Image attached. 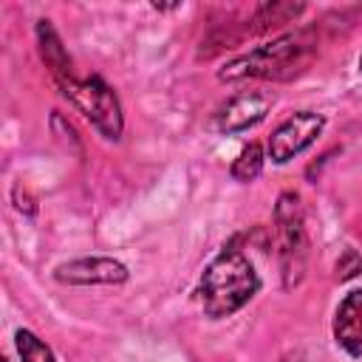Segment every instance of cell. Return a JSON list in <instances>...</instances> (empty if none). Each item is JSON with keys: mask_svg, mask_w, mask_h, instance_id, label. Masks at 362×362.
<instances>
[{"mask_svg": "<svg viewBox=\"0 0 362 362\" xmlns=\"http://www.w3.org/2000/svg\"><path fill=\"white\" fill-rule=\"evenodd\" d=\"M257 288H260V277L255 266L235 243H229L204 269L198 294H201L204 314L212 320H223L240 311L257 294Z\"/></svg>", "mask_w": 362, "mask_h": 362, "instance_id": "obj_1", "label": "cell"}, {"mask_svg": "<svg viewBox=\"0 0 362 362\" xmlns=\"http://www.w3.org/2000/svg\"><path fill=\"white\" fill-rule=\"evenodd\" d=\"M317 51V42L311 40L308 31H297V34H283L255 51H249L246 57L232 59L229 65L221 68V79L235 82V79H291L294 74H300L311 57Z\"/></svg>", "mask_w": 362, "mask_h": 362, "instance_id": "obj_2", "label": "cell"}, {"mask_svg": "<svg viewBox=\"0 0 362 362\" xmlns=\"http://www.w3.org/2000/svg\"><path fill=\"white\" fill-rule=\"evenodd\" d=\"M274 232H277L283 288H294L300 286L305 274V260H308V235H305V218H303V204L297 192H283L277 198Z\"/></svg>", "mask_w": 362, "mask_h": 362, "instance_id": "obj_3", "label": "cell"}, {"mask_svg": "<svg viewBox=\"0 0 362 362\" xmlns=\"http://www.w3.org/2000/svg\"><path fill=\"white\" fill-rule=\"evenodd\" d=\"M62 96H68L93 124L105 139H119L124 119H122V105L116 90L102 79V76H68L65 82H59Z\"/></svg>", "mask_w": 362, "mask_h": 362, "instance_id": "obj_4", "label": "cell"}, {"mask_svg": "<svg viewBox=\"0 0 362 362\" xmlns=\"http://www.w3.org/2000/svg\"><path fill=\"white\" fill-rule=\"evenodd\" d=\"M325 127V119L314 110H300L288 116L272 136H269V156L274 164H286L300 156Z\"/></svg>", "mask_w": 362, "mask_h": 362, "instance_id": "obj_5", "label": "cell"}, {"mask_svg": "<svg viewBox=\"0 0 362 362\" xmlns=\"http://www.w3.org/2000/svg\"><path fill=\"white\" fill-rule=\"evenodd\" d=\"M54 277L68 286H116L127 280V269L113 257H79L59 263L54 269Z\"/></svg>", "mask_w": 362, "mask_h": 362, "instance_id": "obj_6", "label": "cell"}, {"mask_svg": "<svg viewBox=\"0 0 362 362\" xmlns=\"http://www.w3.org/2000/svg\"><path fill=\"white\" fill-rule=\"evenodd\" d=\"M272 107V99L263 96V93H238L232 96L215 116V127L221 133H240V130H249L255 127L257 122L266 119Z\"/></svg>", "mask_w": 362, "mask_h": 362, "instance_id": "obj_7", "label": "cell"}, {"mask_svg": "<svg viewBox=\"0 0 362 362\" xmlns=\"http://www.w3.org/2000/svg\"><path fill=\"white\" fill-rule=\"evenodd\" d=\"M334 339L351 356H362V291H351L342 297L334 314Z\"/></svg>", "mask_w": 362, "mask_h": 362, "instance_id": "obj_8", "label": "cell"}, {"mask_svg": "<svg viewBox=\"0 0 362 362\" xmlns=\"http://www.w3.org/2000/svg\"><path fill=\"white\" fill-rule=\"evenodd\" d=\"M37 40H40V54H42V59H45L51 76L57 79V85L65 82L68 76H74L71 59H68V54H65V48H62V40L57 37V31H54V25H51L48 20H40V23H37Z\"/></svg>", "mask_w": 362, "mask_h": 362, "instance_id": "obj_9", "label": "cell"}, {"mask_svg": "<svg viewBox=\"0 0 362 362\" xmlns=\"http://www.w3.org/2000/svg\"><path fill=\"white\" fill-rule=\"evenodd\" d=\"M263 147L257 144V141H252L249 147H243L240 150V156L232 161V178L235 181H240V184H246V181H255L257 175H260V170H263Z\"/></svg>", "mask_w": 362, "mask_h": 362, "instance_id": "obj_10", "label": "cell"}, {"mask_svg": "<svg viewBox=\"0 0 362 362\" xmlns=\"http://www.w3.org/2000/svg\"><path fill=\"white\" fill-rule=\"evenodd\" d=\"M303 11V6L300 3H263L260 8H257V14H255V28L257 31H263V28H269V23L274 25V23H288L291 17H297Z\"/></svg>", "mask_w": 362, "mask_h": 362, "instance_id": "obj_11", "label": "cell"}, {"mask_svg": "<svg viewBox=\"0 0 362 362\" xmlns=\"http://www.w3.org/2000/svg\"><path fill=\"white\" fill-rule=\"evenodd\" d=\"M14 339H17V351H20V359L23 362H57L54 354H51V348L42 339H37L31 331L20 328L14 334Z\"/></svg>", "mask_w": 362, "mask_h": 362, "instance_id": "obj_12", "label": "cell"}, {"mask_svg": "<svg viewBox=\"0 0 362 362\" xmlns=\"http://www.w3.org/2000/svg\"><path fill=\"white\" fill-rule=\"evenodd\" d=\"M362 272V257L354 252V249H345L339 257H337V263H334V277L337 280H351V277H356Z\"/></svg>", "mask_w": 362, "mask_h": 362, "instance_id": "obj_13", "label": "cell"}, {"mask_svg": "<svg viewBox=\"0 0 362 362\" xmlns=\"http://www.w3.org/2000/svg\"><path fill=\"white\" fill-rule=\"evenodd\" d=\"M359 71H362V57H359Z\"/></svg>", "mask_w": 362, "mask_h": 362, "instance_id": "obj_14", "label": "cell"}, {"mask_svg": "<svg viewBox=\"0 0 362 362\" xmlns=\"http://www.w3.org/2000/svg\"><path fill=\"white\" fill-rule=\"evenodd\" d=\"M0 362H8V359H0Z\"/></svg>", "mask_w": 362, "mask_h": 362, "instance_id": "obj_15", "label": "cell"}]
</instances>
